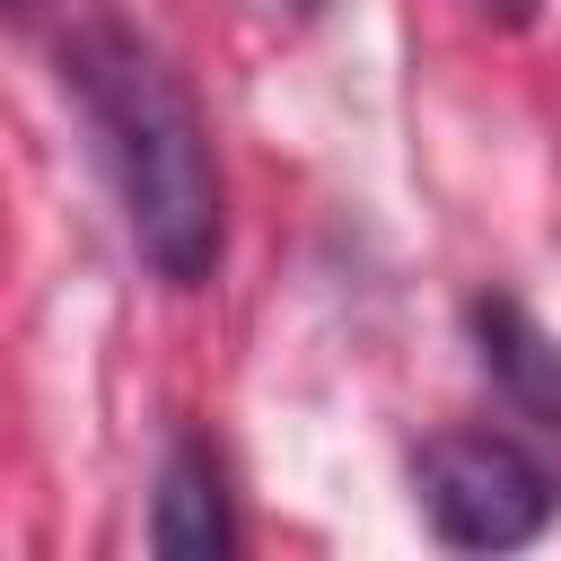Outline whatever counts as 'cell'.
I'll return each mask as SVG.
<instances>
[{"label":"cell","mask_w":561,"mask_h":561,"mask_svg":"<svg viewBox=\"0 0 561 561\" xmlns=\"http://www.w3.org/2000/svg\"><path fill=\"white\" fill-rule=\"evenodd\" d=\"M53 53H61V88L79 96L96 131V158H105V184L123 202L140 263L167 289H202L228 245V193H219L210 123L184 70L114 9H70Z\"/></svg>","instance_id":"1"},{"label":"cell","mask_w":561,"mask_h":561,"mask_svg":"<svg viewBox=\"0 0 561 561\" xmlns=\"http://www.w3.org/2000/svg\"><path fill=\"white\" fill-rule=\"evenodd\" d=\"M412 491L438 543L456 552H517L561 517V473L508 430H438L412 456Z\"/></svg>","instance_id":"2"},{"label":"cell","mask_w":561,"mask_h":561,"mask_svg":"<svg viewBox=\"0 0 561 561\" xmlns=\"http://www.w3.org/2000/svg\"><path fill=\"white\" fill-rule=\"evenodd\" d=\"M149 552L167 561H228L237 552V508H228V473L219 447L202 430H175L158 456V491H149Z\"/></svg>","instance_id":"3"},{"label":"cell","mask_w":561,"mask_h":561,"mask_svg":"<svg viewBox=\"0 0 561 561\" xmlns=\"http://www.w3.org/2000/svg\"><path fill=\"white\" fill-rule=\"evenodd\" d=\"M465 324H473V351H482V377L526 412V421H543V430H561V342L517 307V298H473L465 307Z\"/></svg>","instance_id":"4"},{"label":"cell","mask_w":561,"mask_h":561,"mask_svg":"<svg viewBox=\"0 0 561 561\" xmlns=\"http://www.w3.org/2000/svg\"><path fill=\"white\" fill-rule=\"evenodd\" d=\"M289 9H298V18H316V9H324V0H289Z\"/></svg>","instance_id":"5"}]
</instances>
